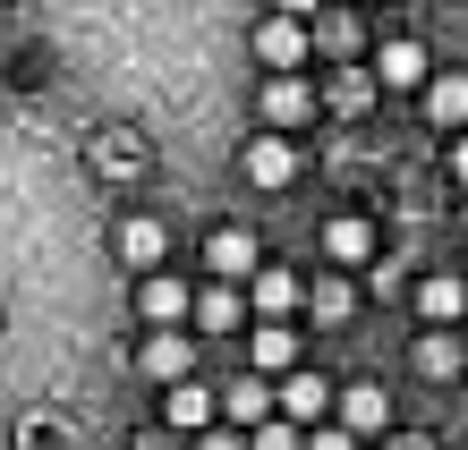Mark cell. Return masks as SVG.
<instances>
[{"mask_svg":"<svg viewBox=\"0 0 468 450\" xmlns=\"http://www.w3.org/2000/svg\"><path fill=\"white\" fill-rule=\"evenodd\" d=\"M222 416H230V434H256L264 416H272V382H264V374H239V382L222 391Z\"/></svg>","mask_w":468,"mask_h":450,"instance_id":"9","label":"cell"},{"mask_svg":"<svg viewBox=\"0 0 468 450\" xmlns=\"http://www.w3.org/2000/svg\"><path fill=\"white\" fill-rule=\"evenodd\" d=\"M136 365H145L154 382H187V365H197V340H179V331H154V340L136 349Z\"/></svg>","mask_w":468,"mask_h":450,"instance_id":"11","label":"cell"},{"mask_svg":"<svg viewBox=\"0 0 468 450\" xmlns=\"http://www.w3.org/2000/svg\"><path fill=\"white\" fill-rule=\"evenodd\" d=\"M324 256H333V264H375V230L357 213H341L333 230H324Z\"/></svg>","mask_w":468,"mask_h":450,"instance_id":"15","label":"cell"},{"mask_svg":"<svg viewBox=\"0 0 468 450\" xmlns=\"http://www.w3.org/2000/svg\"><path fill=\"white\" fill-rule=\"evenodd\" d=\"M247 365H256V374H290L298 365V331L290 323H256L247 331Z\"/></svg>","mask_w":468,"mask_h":450,"instance_id":"10","label":"cell"},{"mask_svg":"<svg viewBox=\"0 0 468 450\" xmlns=\"http://www.w3.org/2000/svg\"><path fill=\"white\" fill-rule=\"evenodd\" d=\"M375 77H383V86H392V94H426V77H434V60H426V43H409V35H392V43L375 51Z\"/></svg>","mask_w":468,"mask_h":450,"instance_id":"3","label":"cell"},{"mask_svg":"<svg viewBox=\"0 0 468 450\" xmlns=\"http://www.w3.org/2000/svg\"><path fill=\"white\" fill-rule=\"evenodd\" d=\"M247 450H307V434H298V425H282V416H264V425L247 434Z\"/></svg>","mask_w":468,"mask_h":450,"instance_id":"21","label":"cell"},{"mask_svg":"<svg viewBox=\"0 0 468 450\" xmlns=\"http://www.w3.org/2000/svg\"><path fill=\"white\" fill-rule=\"evenodd\" d=\"M256 60L282 68V77H298V68H307V26H298V17H264L256 26Z\"/></svg>","mask_w":468,"mask_h":450,"instance_id":"5","label":"cell"},{"mask_svg":"<svg viewBox=\"0 0 468 450\" xmlns=\"http://www.w3.org/2000/svg\"><path fill=\"white\" fill-rule=\"evenodd\" d=\"M409 365H418L426 382H452V374H460V340H452V331H426V340L409 349Z\"/></svg>","mask_w":468,"mask_h":450,"instance_id":"18","label":"cell"},{"mask_svg":"<svg viewBox=\"0 0 468 450\" xmlns=\"http://www.w3.org/2000/svg\"><path fill=\"white\" fill-rule=\"evenodd\" d=\"M324 408H333V382L324 374H307V365H290L282 374V391H272V416H282V425H324Z\"/></svg>","mask_w":468,"mask_h":450,"instance_id":"1","label":"cell"},{"mask_svg":"<svg viewBox=\"0 0 468 450\" xmlns=\"http://www.w3.org/2000/svg\"><path fill=\"white\" fill-rule=\"evenodd\" d=\"M162 246H171V238H162V221H145V213L120 221V256H128L136 272H154V264H162Z\"/></svg>","mask_w":468,"mask_h":450,"instance_id":"17","label":"cell"},{"mask_svg":"<svg viewBox=\"0 0 468 450\" xmlns=\"http://www.w3.org/2000/svg\"><path fill=\"white\" fill-rule=\"evenodd\" d=\"M213 416H222V400L205 382H171V425L179 434H213Z\"/></svg>","mask_w":468,"mask_h":450,"instance_id":"14","label":"cell"},{"mask_svg":"<svg viewBox=\"0 0 468 450\" xmlns=\"http://www.w3.org/2000/svg\"><path fill=\"white\" fill-rule=\"evenodd\" d=\"M205 264L222 272V289H230V280L256 272V238H247V230H213V238H205Z\"/></svg>","mask_w":468,"mask_h":450,"instance_id":"12","label":"cell"},{"mask_svg":"<svg viewBox=\"0 0 468 450\" xmlns=\"http://www.w3.org/2000/svg\"><path fill=\"white\" fill-rule=\"evenodd\" d=\"M426 120L434 128H468V77H426Z\"/></svg>","mask_w":468,"mask_h":450,"instance_id":"16","label":"cell"},{"mask_svg":"<svg viewBox=\"0 0 468 450\" xmlns=\"http://www.w3.org/2000/svg\"><path fill=\"white\" fill-rule=\"evenodd\" d=\"M136 306H145V323H154V331H179L197 298H187V280H179V272H145V280H136Z\"/></svg>","mask_w":468,"mask_h":450,"instance_id":"4","label":"cell"},{"mask_svg":"<svg viewBox=\"0 0 468 450\" xmlns=\"http://www.w3.org/2000/svg\"><path fill=\"white\" fill-rule=\"evenodd\" d=\"M307 306H315V323H349V280L315 272V280H307Z\"/></svg>","mask_w":468,"mask_h":450,"instance_id":"19","label":"cell"},{"mask_svg":"<svg viewBox=\"0 0 468 450\" xmlns=\"http://www.w3.org/2000/svg\"><path fill=\"white\" fill-rule=\"evenodd\" d=\"M418 315H426V331L460 323V315H468V280H460V272H426V280H418Z\"/></svg>","mask_w":468,"mask_h":450,"instance_id":"7","label":"cell"},{"mask_svg":"<svg viewBox=\"0 0 468 450\" xmlns=\"http://www.w3.org/2000/svg\"><path fill=\"white\" fill-rule=\"evenodd\" d=\"M298 179V145H290V136H247V187H290Z\"/></svg>","mask_w":468,"mask_h":450,"instance_id":"6","label":"cell"},{"mask_svg":"<svg viewBox=\"0 0 468 450\" xmlns=\"http://www.w3.org/2000/svg\"><path fill=\"white\" fill-rule=\"evenodd\" d=\"M367 94H375V77H341V86H333V102H341V110H357Z\"/></svg>","mask_w":468,"mask_h":450,"instance_id":"22","label":"cell"},{"mask_svg":"<svg viewBox=\"0 0 468 450\" xmlns=\"http://www.w3.org/2000/svg\"><path fill=\"white\" fill-rule=\"evenodd\" d=\"M197 450H247V434H230V425H213V434H197Z\"/></svg>","mask_w":468,"mask_h":450,"instance_id":"24","label":"cell"},{"mask_svg":"<svg viewBox=\"0 0 468 450\" xmlns=\"http://www.w3.org/2000/svg\"><path fill=\"white\" fill-rule=\"evenodd\" d=\"M307 110H315V86H307V77H272V86H264V120L272 128H298Z\"/></svg>","mask_w":468,"mask_h":450,"instance_id":"13","label":"cell"},{"mask_svg":"<svg viewBox=\"0 0 468 450\" xmlns=\"http://www.w3.org/2000/svg\"><path fill=\"white\" fill-rule=\"evenodd\" d=\"M452 179L468 187V136H452Z\"/></svg>","mask_w":468,"mask_h":450,"instance_id":"25","label":"cell"},{"mask_svg":"<svg viewBox=\"0 0 468 450\" xmlns=\"http://www.w3.org/2000/svg\"><path fill=\"white\" fill-rule=\"evenodd\" d=\"M187 315H197L205 331H239V289H205L197 306H187Z\"/></svg>","mask_w":468,"mask_h":450,"instance_id":"20","label":"cell"},{"mask_svg":"<svg viewBox=\"0 0 468 450\" xmlns=\"http://www.w3.org/2000/svg\"><path fill=\"white\" fill-rule=\"evenodd\" d=\"M333 408H341V434H349V442H357V434H383V416H392L383 382H349V391H333Z\"/></svg>","mask_w":468,"mask_h":450,"instance_id":"8","label":"cell"},{"mask_svg":"<svg viewBox=\"0 0 468 450\" xmlns=\"http://www.w3.org/2000/svg\"><path fill=\"white\" fill-rule=\"evenodd\" d=\"M307 9H315V0H282V17H307Z\"/></svg>","mask_w":468,"mask_h":450,"instance_id":"26","label":"cell"},{"mask_svg":"<svg viewBox=\"0 0 468 450\" xmlns=\"http://www.w3.org/2000/svg\"><path fill=\"white\" fill-rule=\"evenodd\" d=\"M307 450H357V442H349L341 425H315V434H307Z\"/></svg>","mask_w":468,"mask_h":450,"instance_id":"23","label":"cell"},{"mask_svg":"<svg viewBox=\"0 0 468 450\" xmlns=\"http://www.w3.org/2000/svg\"><path fill=\"white\" fill-rule=\"evenodd\" d=\"M247 298H256V315H264V323H290L298 306H307V280L282 272V264H256V272H247Z\"/></svg>","mask_w":468,"mask_h":450,"instance_id":"2","label":"cell"}]
</instances>
